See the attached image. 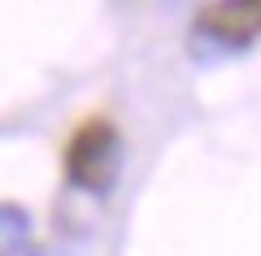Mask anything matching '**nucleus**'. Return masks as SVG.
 Listing matches in <instances>:
<instances>
[{
    "label": "nucleus",
    "mask_w": 261,
    "mask_h": 256,
    "mask_svg": "<svg viewBox=\"0 0 261 256\" xmlns=\"http://www.w3.org/2000/svg\"><path fill=\"white\" fill-rule=\"evenodd\" d=\"M65 178L79 187V191H92L105 195L113 183H118V169H122V135L109 118L92 113L74 126V135L65 139Z\"/></svg>",
    "instance_id": "1"
},
{
    "label": "nucleus",
    "mask_w": 261,
    "mask_h": 256,
    "mask_svg": "<svg viewBox=\"0 0 261 256\" xmlns=\"http://www.w3.org/2000/svg\"><path fill=\"white\" fill-rule=\"evenodd\" d=\"M196 35L222 48H248L261 35V5L257 0H218L196 9Z\"/></svg>",
    "instance_id": "2"
},
{
    "label": "nucleus",
    "mask_w": 261,
    "mask_h": 256,
    "mask_svg": "<svg viewBox=\"0 0 261 256\" xmlns=\"http://www.w3.org/2000/svg\"><path fill=\"white\" fill-rule=\"evenodd\" d=\"M27 235H31V217H27V209H18V204H5V200H0V256L18 252V247L27 243Z\"/></svg>",
    "instance_id": "3"
}]
</instances>
